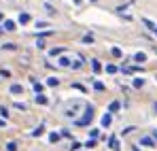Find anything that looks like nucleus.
<instances>
[{"label": "nucleus", "instance_id": "7", "mask_svg": "<svg viewBox=\"0 0 157 151\" xmlns=\"http://www.w3.org/2000/svg\"><path fill=\"white\" fill-rule=\"evenodd\" d=\"M15 28H17V26H15V22H11V19H6V22H4V30H9V32H13Z\"/></svg>", "mask_w": 157, "mask_h": 151}, {"label": "nucleus", "instance_id": "25", "mask_svg": "<svg viewBox=\"0 0 157 151\" xmlns=\"http://www.w3.org/2000/svg\"><path fill=\"white\" fill-rule=\"evenodd\" d=\"M6 151H17V145L15 143H6Z\"/></svg>", "mask_w": 157, "mask_h": 151}, {"label": "nucleus", "instance_id": "13", "mask_svg": "<svg viewBox=\"0 0 157 151\" xmlns=\"http://www.w3.org/2000/svg\"><path fill=\"white\" fill-rule=\"evenodd\" d=\"M32 85H34V92H36V94H40V92H43V85H40L38 81H34V79H32Z\"/></svg>", "mask_w": 157, "mask_h": 151}, {"label": "nucleus", "instance_id": "16", "mask_svg": "<svg viewBox=\"0 0 157 151\" xmlns=\"http://www.w3.org/2000/svg\"><path fill=\"white\" fill-rule=\"evenodd\" d=\"M70 66H72L75 70H78V68L83 66V58H78V60H75V64H70Z\"/></svg>", "mask_w": 157, "mask_h": 151}, {"label": "nucleus", "instance_id": "36", "mask_svg": "<svg viewBox=\"0 0 157 151\" xmlns=\"http://www.w3.org/2000/svg\"><path fill=\"white\" fill-rule=\"evenodd\" d=\"M153 32H155V34H157V28H155V30H153Z\"/></svg>", "mask_w": 157, "mask_h": 151}, {"label": "nucleus", "instance_id": "10", "mask_svg": "<svg viewBox=\"0 0 157 151\" xmlns=\"http://www.w3.org/2000/svg\"><path fill=\"white\" fill-rule=\"evenodd\" d=\"M119 106H121V104H119V102L115 100V102H110V106H108V111H110V113H117V111H119Z\"/></svg>", "mask_w": 157, "mask_h": 151}, {"label": "nucleus", "instance_id": "11", "mask_svg": "<svg viewBox=\"0 0 157 151\" xmlns=\"http://www.w3.org/2000/svg\"><path fill=\"white\" fill-rule=\"evenodd\" d=\"M142 24L147 26V28H149V30H151V32H153V30H155V28H157V26L153 24V22H151V19H142Z\"/></svg>", "mask_w": 157, "mask_h": 151}, {"label": "nucleus", "instance_id": "17", "mask_svg": "<svg viewBox=\"0 0 157 151\" xmlns=\"http://www.w3.org/2000/svg\"><path fill=\"white\" fill-rule=\"evenodd\" d=\"M110 53H113V55H115V58H121V55H123V53H121V49H119V47H113V49H110Z\"/></svg>", "mask_w": 157, "mask_h": 151}, {"label": "nucleus", "instance_id": "30", "mask_svg": "<svg viewBox=\"0 0 157 151\" xmlns=\"http://www.w3.org/2000/svg\"><path fill=\"white\" fill-rule=\"evenodd\" d=\"M72 87H75V89H81V92H87V89H85L81 83H72Z\"/></svg>", "mask_w": 157, "mask_h": 151}, {"label": "nucleus", "instance_id": "27", "mask_svg": "<svg viewBox=\"0 0 157 151\" xmlns=\"http://www.w3.org/2000/svg\"><path fill=\"white\" fill-rule=\"evenodd\" d=\"M45 11H47V13H49V15H53V13H55V9H53L51 4H45Z\"/></svg>", "mask_w": 157, "mask_h": 151}, {"label": "nucleus", "instance_id": "37", "mask_svg": "<svg viewBox=\"0 0 157 151\" xmlns=\"http://www.w3.org/2000/svg\"><path fill=\"white\" fill-rule=\"evenodd\" d=\"M155 138H157V130H155Z\"/></svg>", "mask_w": 157, "mask_h": 151}, {"label": "nucleus", "instance_id": "3", "mask_svg": "<svg viewBox=\"0 0 157 151\" xmlns=\"http://www.w3.org/2000/svg\"><path fill=\"white\" fill-rule=\"evenodd\" d=\"M140 145H144V147H155V141H153L151 136H142V138H140Z\"/></svg>", "mask_w": 157, "mask_h": 151}, {"label": "nucleus", "instance_id": "12", "mask_svg": "<svg viewBox=\"0 0 157 151\" xmlns=\"http://www.w3.org/2000/svg\"><path fill=\"white\" fill-rule=\"evenodd\" d=\"M36 102H38V104H47V96H43V94H36Z\"/></svg>", "mask_w": 157, "mask_h": 151}, {"label": "nucleus", "instance_id": "40", "mask_svg": "<svg viewBox=\"0 0 157 151\" xmlns=\"http://www.w3.org/2000/svg\"><path fill=\"white\" fill-rule=\"evenodd\" d=\"M155 53H157V47H155Z\"/></svg>", "mask_w": 157, "mask_h": 151}, {"label": "nucleus", "instance_id": "38", "mask_svg": "<svg viewBox=\"0 0 157 151\" xmlns=\"http://www.w3.org/2000/svg\"><path fill=\"white\" fill-rule=\"evenodd\" d=\"M0 19H2V13H0Z\"/></svg>", "mask_w": 157, "mask_h": 151}, {"label": "nucleus", "instance_id": "39", "mask_svg": "<svg viewBox=\"0 0 157 151\" xmlns=\"http://www.w3.org/2000/svg\"><path fill=\"white\" fill-rule=\"evenodd\" d=\"M155 111H157V104H155Z\"/></svg>", "mask_w": 157, "mask_h": 151}, {"label": "nucleus", "instance_id": "14", "mask_svg": "<svg viewBox=\"0 0 157 151\" xmlns=\"http://www.w3.org/2000/svg\"><path fill=\"white\" fill-rule=\"evenodd\" d=\"M110 121H113V117H110V115H104V117H102V126H104V128L110 126Z\"/></svg>", "mask_w": 157, "mask_h": 151}, {"label": "nucleus", "instance_id": "35", "mask_svg": "<svg viewBox=\"0 0 157 151\" xmlns=\"http://www.w3.org/2000/svg\"><path fill=\"white\" fill-rule=\"evenodd\" d=\"M78 147H81V145H78V143H72V145H70V151H77Z\"/></svg>", "mask_w": 157, "mask_h": 151}, {"label": "nucleus", "instance_id": "8", "mask_svg": "<svg viewBox=\"0 0 157 151\" xmlns=\"http://www.w3.org/2000/svg\"><path fill=\"white\" fill-rule=\"evenodd\" d=\"M91 68H94V73H100V70H102V64H100L98 60H91Z\"/></svg>", "mask_w": 157, "mask_h": 151}, {"label": "nucleus", "instance_id": "26", "mask_svg": "<svg viewBox=\"0 0 157 151\" xmlns=\"http://www.w3.org/2000/svg\"><path fill=\"white\" fill-rule=\"evenodd\" d=\"M49 53H51V55H59V53H64V49H62V47H57V49H51Z\"/></svg>", "mask_w": 157, "mask_h": 151}, {"label": "nucleus", "instance_id": "31", "mask_svg": "<svg viewBox=\"0 0 157 151\" xmlns=\"http://www.w3.org/2000/svg\"><path fill=\"white\" fill-rule=\"evenodd\" d=\"M36 47H38V49H43V47H45V38H38V43H36Z\"/></svg>", "mask_w": 157, "mask_h": 151}, {"label": "nucleus", "instance_id": "34", "mask_svg": "<svg viewBox=\"0 0 157 151\" xmlns=\"http://www.w3.org/2000/svg\"><path fill=\"white\" fill-rule=\"evenodd\" d=\"M36 28H47V22H36Z\"/></svg>", "mask_w": 157, "mask_h": 151}, {"label": "nucleus", "instance_id": "28", "mask_svg": "<svg viewBox=\"0 0 157 151\" xmlns=\"http://www.w3.org/2000/svg\"><path fill=\"white\" fill-rule=\"evenodd\" d=\"M83 43H94V36H91V34H87V36H83Z\"/></svg>", "mask_w": 157, "mask_h": 151}, {"label": "nucleus", "instance_id": "5", "mask_svg": "<svg viewBox=\"0 0 157 151\" xmlns=\"http://www.w3.org/2000/svg\"><path fill=\"white\" fill-rule=\"evenodd\" d=\"M108 147H110V149H119V141H117V138H115V136H110V138H108Z\"/></svg>", "mask_w": 157, "mask_h": 151}, {"label": "nucleus", "instance_id": "21", "mask_svg": "<svg viewBox=\"0 0 157 151\" xmlns=\"http://www.w3.org/2000/svg\"><path fill=\"white\" fill-rule=\"evenodd\" d=\"M57 83H59V81H57L55 77H51V79H47V85H51V87H55Z\"/></svg>", "mask_w": 157, "mask_h": 151}, {"label": "nucleus", "instance_id": "33", "mask_svg": "<svg viewBox=\"0 0 157 151\" xmlns=\"http://www.w3.org/2000/svg\"><path fill=\"white\" fill-rule=\"evenodd\" d=\"M2 47H4V49H15V45H13V43H4Z\"/></svg>", "mask_w": 157, "mask_h": 151}, {"label": "nucleus", "instance_id": "22", "mask_svg": "<svg viewBox=\"0 0 157 151\" xmlns=\"http://www.w3.org/2000/svg\"><path fill=\"white\" fill-rule=\"evenodd\" d=\"M144 85V79H134V87H142Z\"/></svg>", "mask_w": 157, "mask_h": 151}, {"label": "nucleus", "instance_id": "24", "mask_svg": "<svg viewBox=\"0 0 157 151\" xmlns=\"http://www.w3.org/2000/svg\"><path fill=\"white\" fill-rule=\"evenodd\" d=\"M43 130H45V128H43V126H38L36 130H34V132H32V136H40V134H43Z\"/></svg>", "mask_w": 157, "mask_h": 151}, {"label": "nucleus", "instance_id": "2", "mask_svg": "<svg viewBox=\"0 0 157 151\" xmlns=\"http://www.w3.org/2000/svg\"><path fill=\"white\" fill-rule=\"evenodd\" d=\"M91 119H94V109L87 106V109H85V115H83L81 119H77V126H87Z\"/></svg>", "mask_w": 157, "mask_h": 151}, {"label": "nucleus", "instance_id": "41", "mask_svg": "<svg viewBox=\"0 0 157 151\" xmlns=\"http://www.w3.org/2000/svg\"><path fill=\"white\" fill-rule=\"evenodd\" d=\"M0 32H2V28H0Z\"/></svg>", "mask_w": 157, "mask_h": 151}, {"label": "nucleus", "instance_id": "4", "mask_svg": "<svg viewBox=\"0 0 157 151\" xmlns=\"http://www.w3.org/2000/svg\"><path fill=\"white\" fill-rule=\"evenodd\" d=\"M11 94H24V87H21L19 83H13V85H11Z\"/></svg>", "mask_w": 157, "mask_h": 151}, {"label": "nucleus", "instance_id": "15", "mask_svg": "<svg viewBox=\"0 0 157 151\" xmlns=\"http://www.w3.org/2000/svg\"><path fill=\"white\" fill-rule=\"evenodd\" d=\"M28 22H30V15L28 13H21L19 15V24H28Z\"/></svg>", "mask_w": 157, "mask_h": 151}, {"label": "nucleus", "instance_id": "32", "mask_svg": "<svg viewBox=\"0 0 157 151\" xmlns=\"http://www.w3.org/2000/svg\"><path fill=\"white\" fill-rule=\"evenodd\" d=\"M15 109H21V111H26L28 106H26V104H21V102H15Z\"/></svg>", "mask_w": 157, "mask_h": 151}, {"label": "nucleus", "instance_id": "29", "mask_svg": "<svg viewBox=\"0 0 157 151\" xmlns=\"http://www.w3.org/2000/svg\"><path fill=\"white\" fill-rule=\"evenodd\" d=\"M85 147H87V149H91V147H96V141H94V138H89V141H87V145H85Z\"/></svg>", "mask_w": 157, "mask_h": 151}, {"label": "nucleus", "instance_id": "23", "mask_svg": "<svg viewBox=\"0 0 157 151\" xmlns=\"http://www.w3.org/2000/svg\"><path fill=\"white\" fill-rule=\"evenodd\" d=\"M0 115L6 119V117H9V109H6V106H0Z\"/></svg>", "mask_w": 157, "mask_h": 151}, {"label": "nucleus", "instance_id": "19", "mask_svg": "<svg viewBox=\"0 0 157 151\" xmlns=\"http://www.w3.org/2000/svg\"><path fill=\"white\" fill-rule=\"evenodd\" d=\"M106 73H108V75L117 73V66H115V64H108V66H106Z\"/></svg>", "mask_w": 157, "mask_h": 151}, {"label": "nucleus", "instance_id": "1", "mask_svg": "<svg viewBox=\"0 0 157 151\" xmlns=\"http://www.w3.org/2000/svg\"><path fill=\"white\" fill-rule=\"evenodd\" d=\"M78 109H81V102H68V104L64 106V115H66V117H75Z\"/></svg>", "mask_w": 157, "mask_h": 151}, {"label": "nucleus", "instance_id": "6", "mask_svg": "<svg viewBox=\"0 0 157 151\" xmlns=\"http://www.w3.org/2000/svg\"><path fill=\"white\" fill-rule=\"evenodd\" d=\"M57 64H59V66H62V68H68V66H70V60H68V58H64V55H62V58H59V60H57Z\"/></svg>", "mask_w": 157, "mask_h": 151}, {"label": "nucleus", "instance_id": "18", "mask_svg": "<svg viewBox=\"0 0 157 151\" xmlns=\"http://www.w3.org/2000/svg\"><path fill=\"white\" fill-rule=\"evenodd\" d=\"M49 141H51V143H57V141H59V134H57V132H51V134H49Z\"/></svg>", "mask_w": 157, "mask_h": 151}, {"label": "nucleus", "instance_id": "9", "mask_svg": "<svg viewBox=\"0 0 157 151\" xmlns=\"http://www.w3.org/2000/svg\"><path fill=\"white\" fill-rule=\"evenodd\" d=\"M134 60H136V62H144V60H147V53H142V51H138V53L134 55Z\"/></svg>", "mask_w": 157, "mask_h": 151}, {"label": "nucleus", "instance_id": "20", "mask_svg": "<svg viewBox=\"0 0 157 151\" xmlns=\"http://www.w3.org/2000/svg\"><path fill=\"white\" fill-rule=\"evenodd\" d=\"M94 87H96L98 92H102V89H104V83H102V81H94Z\"/></svg>", "mask_w": 157, "mask_h": 151}]
</instances>
